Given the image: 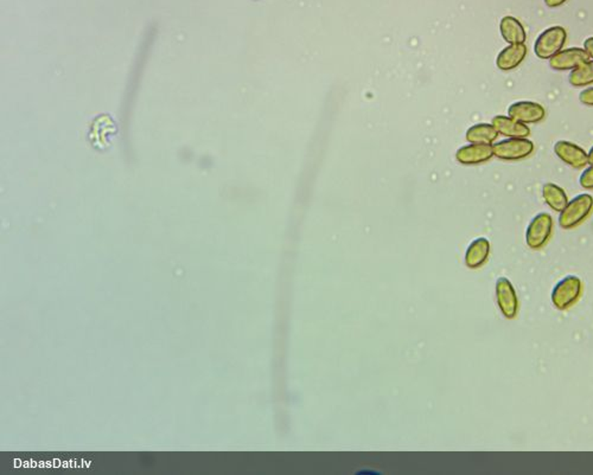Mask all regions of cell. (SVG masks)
<instances>
[{
  "label": "cell",
  "instance_id": "7a4b0ae2",
  "mask_svg": "<svg viewBox=\"0 0 593 475\" xmlns=\"http://www.w3.org/2000/svg\"><path fill=\"white\" fill-rule=\"evenodd\" d=\"M567 33L562 26H551L541 32L535 44H534V53L540 60H550L562 51L565 46Z\"/></svg>",
  "mask_w": 593,
  "mask_h": 475
},
{
  "label": "cell",
  "instance_id": "9a60e30c",
  "mask_svg": "<svg viewBox=\"0 0 593 475\" xmlns=\"http://www.w3.org/2000/svg\"><path fill=\"white\" fill-rule=\"evenodd\" d=\"M542 196H544L545 202L555 212H562L569 203V198L565 190L555 184H545L542 187Z\"/></svg>",
  "mask_w": 593,
  "mask_h": 475
},
{
  "label": "cell",
  "instance_id": "3957f363",
  "mask_svg": "<svg viewBox=\"0 0 593 475\" xmlns=\"http://www.w3.org/2000/svg\"><path fill=\"white\" fill-rule=\"evenodd\" d=\"M495 157L507 162H517L527 158L534 151L533 141L527 137H508L493 145Z\"/></svg>",
  "mask_w": 593,
  "mask_h": 475
},
{
  "label": "cell",
  "instance_id": "d6986e66",
  "mask_svg": "<svg viewBox=\"0 0 593 475\" xmlns=\"http://www.w3.org/2000/svg\"><path fill=\"white\" fill-rule=\"evenodd\" d=\"M579 100L583 105L593 107V87L584 89L583 92L579 94Z\"/></svg>",
  "mask_w": 593,
  "mask_h": 475
},
{
  "label": "cell",
  "instance_id": "2e32d148",
  "mask_svg": "<svg viewBox=\"0 0 593 475\" xmlns=\"http://www.w3.org/2000/svg\"><path fill=\"white\" fill-rule=\"evenodd\" d=\"M498 137L497 130L490 123H478L468 130L466 139L473 144H489L494 142Z\"/></svg>",
  "mask_w": 593,
  "mask_h": 475
},
{
  "label": "cell",
  "instance_id": "52a82bcc",
  "mask_svg": "<svg viewBox=\"0 0 593 475\" xmlns=\"http://www.w3.org/2000/svg\"><path fill=\"white\" fill-rule=\"evenodd\" d=\"M589 58L590 57L583 48H569L559 51L550 58V67L559 71H573L589 61Z\"/></svg>",
  "mask_w": 593,
  "mask_h": 475
},
{
  "label": "cell",
  "instance_id": "5b68a950",
  "mask_svg": "<svg viewBox=\"0 0 593 475\" xmlns=\"http://www.w3.org/2000/svg\"><path fill=\"white\" fill-rule=\"evenodd\" d=\"M553 230V219L547 212L537 214L527 228L526 242L532 249H540L548 242Z\"/></svg>",
  "mask_w": 593,
  "mask_h": 475
},
{
  "label": "cell",
  "instance_id": "30bf717a",
  "mask_svg": "<svg viewBox=\"0 0 593 475\" xmlns=\"http://www.w3.org/2000/svg\"><path fill=\"white\" fill-rule=\"evenodd\" d=\"M527 56V46L525 44H509L498 53L496 64L501 71H512L522 63Z\"/></svg>",
  "mask_w": 593,
  "mask_h": 475
},
{
  "label": "cell",
  "instance_id": "ba28073f",
  "mask_svg": "<svg viewBox=\"0 0 593 475\" xmlns=\"http://www.w3.org/2000/svg\"><path fill=\"white\" fill-rule=\"evenodd\" d=\"M508 117L522 123H539L546 117V110L540 103L519 101L508 108Z\"/></svg>",
  "mask_w": 593,
  "mask_h": 475
},
{
  "label": "cell",
  "instance_id": "8fae6325",
  "mask_svg": "<svg viewBox=\"0 0 593 475\" xmlns=\"http://www.w3.org/2000/svg\"><path fill=\"white\" fill-rule=\"evenodd\" d=\"M494 157L493 145L473 144L460 148L457 153V159L463 164H480L488 162Z\"/></svg>",
  "mask_w": 593,
  "mask_h": 475
},
{
  "label": "cell",
  "instance_id": "44dd1931",
  "mask_svg": "<svg viewBox=\"0 0 593 475\" xmlns=\"http://www.w3.org/2000/svg\"><path fill=\"white\" fill-rule=\"evenodd\" d=\"M566 1H567V0H545V4H546L548 7L555 9V7L562 6V5H564Z\"/></svg>",
  "mask_w": 593,
  "mask_h": 475
},
{
  "label": "cell",
  "instance_id": "5bb4252c",
  "mask_svg": "<svg viewBox=\"0 0 593 475\" xmlns=\"http://www.w3.org/2000/svg\"><path fill=\"white\" fill-rule=\"evenodd\" d=\"M500 30L502 37L509 44H525L526 42V30L515 17L505 16V18H502Z\"/></svg>",
  "mask_w": 593,
  "mask_h": 475
},
{
  "label": "cell",
  "instance_id": "8992f818",
  "mask_svg": "<svg viewBox=\"0 0 593 475\" xmlns=\"http://www.w3.org/2000/svg\"><path fill=\"white\" fill-rule=\"evenodd\" d=\"M496 298L502 314L507 319H514L517 314L519 301L516 296L515 289L508 278H498L496 282Z\"/></svg>",
  "mask_w": 593,
  "mask_h": 475
},
{
  "label": "cell",
  "instance_id": "7402d4cb",
  "mask_svg": "<svg viewBox=\"0 0 593 475\" xmlns=\"http://www.w3.org/2000/svg\"><path fill=\"white\" fill-rule=\"evenodd\" d=\"M587 157H589V164H590V165H592V164H593V146H592V147H591V150H590V151H589V153H587Z\"/></svg>",
  "mask_w": 593,
  "mask_h": 475
},
{
  "label": "cell",
  "instance_id": "7c38bea8",
  "mask_svg": "<svg viewBox=\"0 0 593 475\" xmlns=\"http://www.w3.org/2000/svg\"><path fill=\"white\" fill-rule=\"evenodd\" d=\"M491 125L497 130L498 134L507 137H527L530 134V127L526 123L505 115L495 117Z\"/></svg>",
  "mask_w": 593,
  "mask_h": 475
},
{
  "label": "cell",
  "instance_id": "9c48e42d",
  "mask_svg": "<svg viewBox=\"0 0 593 475\" xmlns=\"http://www.w3.org/2000/svg\"><path fill=\"white\" fill-rule=\"evenodd\" d=\"M555 152L562 162L567 165L572 166L574 169H584L589 164L587 152L578 145L569 142V141L560 140L555 142Z\"/></svg>",
  "mask_w": 593,
  "mask_h": 475
},
{
  "label": "cell",
  "instance_id": "ffe728a7",
  "mask_svg": "<svg viewBox=\"0 0 593 475\" xmlns=\"http://www.w3.org/2000/svg\"><path fill=\"white\" fill-rule=\"evenodd\" d=\"M584 50L587 51L589 57L593 60V37L587 38V41L584 42Z\"/></svg>",
  "mask_w": 593,
  "mask_h": 475
},
{
  "label": "cell",
  "instance_id": "4fadbf2b",
  "mask_svg": "<svg viewBox=\"0 0 593 475\" xmlns=\"http://www.w3.org/2000/svg\"><path fill=\"white\" fill-rule=\"evenodd\" d=\"M490 254V243L487 239H477L470 244L466 250L465 264L469 268H480L487 262Z\"/></svg>",
  "mask_w": 593,
  "mask_h": 475
},
{
  "label": "cell",
  "instance_id": "e0dca14e",
  "mask_svg": "<svg viewBox=\"0 0 593 475\" xmlns=\"http://www.w3.org/2000/svg\"><path fill=\"white\" fill-rule=\"evenodd\" d=\"M569 85L573 87H585L593 83V61H587L579 67L573 69L569 76Z\"/></svg>",
  "mask_w": 593,
  "mask_h": 475
},
{
  "label": "cell",
  "instance_id": "6da1fadb",
  "mask_svg": "<svg viewBox=\"0 0 593 475\" xmlns=\"http://www.w3.org/2000/svg\"><path fill=\"white\" fill-rule=\"evenodd\" d=\"M593 209V198L591 194H578L569 201L566 208L560 212L559 226L564 229H573L589 217Z\"/></svg>",
  "mask_w": 593,
  "mask_h": 475
},
{
  "label": "cell",
  "instance_id": "277c9868",
  "mask_svg": "<svg viewBox=\"0 0 593 475\" xmlns=\"http://www.w3.org/2000/svg\"><path fill=\"white\" fill-rule=\"evenodd\" d=\"M583 285L579 278L569 275L555 285L552 292V301L558 310H567L579 300Z\"/></svg>",
  "mask_w": 593,
  "mask_h": 475
},
{
  "label": "cell",
  "instance_id": "ac0fdd59",
  "mask_svg": "<svg viewBox=\"0 0 593 475\" xmlns=\"http://www.w3.org/2000/svg\"><path fill=\"white\" fill-rule=\"evenodd\" d=\"M579 183L587 190H593V164L584 169L580 174Z\"/></svg>",
  "mask_w": 593,
  "mask_h": 475
}]
</instances>
